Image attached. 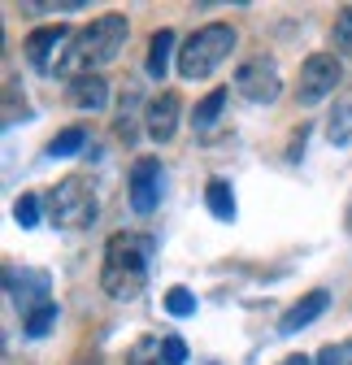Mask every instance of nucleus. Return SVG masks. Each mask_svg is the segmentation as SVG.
<instances>
[{
    "mask_svg": "<svg viewBox=\"0 0 352 365\" xmlns=\"http://www.w3.org/2000/svg\"><path fill=\"white\" fill-rule=\"evenodd\" d=\"M279 365H318V361H314V356H304V352H291V356H283Z\"/></svg>",
    "mask_w": 352,
    "mask_h": 365,
    "instance_id": "nucleus-24",
    "label": "nucleus"
},
{
    "mask_svg": "<svg viewBox=\"0 0 352 365\" xmlns=\"http://www.w3.org/2000/svg\"><path fill=\"white\" fill-rule=\"evenodd\" d=\"M165 313H170V317H192V313H196V296H192L187 287H170V292H165Z\"/></svg>",
    "mask_w": 352,
    "mask_h": 365,
    "instance_id": "nucleus-19",
    "label": "nucleus"
},
{
    "mask_svg": "<svg viewBox=\"0 0 352 365\" xmlns=\"http://www.w3.org/2000/svg\"><path fill=\"white\" fill-rule=\"evenodd\" d=\"M161 200V161L157 157H140L130 165V209L140 217H148Z\"/></svg>",
    "mask_w": 352,
    "mask_h": 365,
    "instance_id": "nucleus-8",
    "label": "nucleus"
},
{
    "mask_svg": "<svg viewBox=\"0 0 352 365\" xmlns=\"http://www.w3.org/2000/svg\"><path fill=\"white\" fill-rule=\"evenodd\" d=\"M343 83V66L335 53H314V57H304L300 66V83H296V101L300 105H318L326 101L331 91Z\"/></svg>",
    "mask_w": 352,
    "mask_h": 365,
    "instance_id": "nucleus-5",
    "label": "nucleus"
},
{
    "mask_svg": "<svg viewBox=\"0 0 352 365\" xmlns=\"http://www.w3.org/2000/svg\"><path fill=\"white\" fill-rule=\"evenodd\" d=\"M235 43H239V35H235L231 22H209V26L192 31L187 43L179 48V74H183L187 83L209 78L217 66H222V61L235 53Z\"/></svg>",
    "mask_w": 352,
    "mask_h": 365,
    "instance_id": "nucleus-3",
    "label": "nucleus"
},
{
    "mask_svg": "<svg viewBox=\"0 0 352 365\" xmlns=\"http://www.w3.org/2000/svg\"><path fill=\"white\" fill-rule=\"evenodd\" d=\"M96 192L87 187V178H61L48 192V217L53 226H66V231H78V226L96 222Z\"/></svg>",
    "mask_w": 352,
    "mask_h": 365,
    "instance_id": "nucleus-4",
    "label": "nucleus"
},
{
    "mask_svg": "<svg viewBox=\"0 0 352 365\" xmlns=\"http://www.w3.org/2000/svg\"><path fill=\"white\" fill-rule=\"evenodd\" d=\"M161 352H165V365H183L187 361V344L179 335H165L161 339Z\"/></svg>",
    "mask_w": 352,
    "mask_h": 365,
    "instance_id": "nucleus-23",
    "label": "nucleus"
},
{
    "mask_svg": "<svg viewBox=\"0 0 352 365\" xmlns=\"http://www.w3.org/2000/svg\"><path fill=\"white\" fill-rule=\"evenodd\" d=\"M326 140H331V148H352V105H335L331 109Z\"/></svg>",
    "mask_w": 352,
    "mask_h": 365,
    "instance_id": "nucleus-14",
    "label": "nucleus"
},
{
    "mask_svg": "<svg viewBox=\"0 0 352 365\" xmlns=\"http://www.w3.org/2000/svg\"><path fill=\"white\" fill-rule=\"evenodd\" d=\"M148 257H152L148 235H130V231L109 235L105 240V265H100V292L109 300H135L148 283Z\"/></svg>",
    "mask_w": 352,
    "mask_h": 365,
    "instance_id": "nucleus-2",
    "label": "nucleus"
},
{
    "mask_svg": "<svg viewBox=\"0 0 352 365\" xmlns=\"http://www.w3.org/2000/svg\"><path fill=\"white\" fill-rule=\"evenodd\" d=\"M205 205L217 222H235V192H231V182L227 178H209V187H205Z\"/></svg>",
    "mask_w": 352,
    "mask_h": 365,
    "instance_id": "nucleus-13",
    "label": "nucleus"
},
{
    "mask_svg": "<svg viewBox=\"0 0 352 365\" xmlns=\"http://www.w3.org/2000/svg\"><path fill=\"white\" fill-rule=\"evenodd\" d=\"M222 105H227V87H213L209 96L196 105V113H192V126H196V130H209L217 118H222Z\"/></svg>",
    "mask_w": 352,
    "mask_h": 365,
    "instance_id": "nucleus-15",
    "label": "nucleus"
},
{
    "mask_svg": "<svg viewBox=\"0 0 352 365\" xmlns=\"http://www.w3.org/2000/svg\"><path fill=\"white\" fill-rule=\"evenodd\" d=\"M14 217H18V226H26V231H31V226H39V196H18V205H14Z\"/></svg>",
    "mask_w": 352,
    "mask_h": 365,
    "instance_id": "nucleus-21",
    "label": "nucleus"
},
{
    "mask_svg": "<svg viewBox=\"0 0 352 365\" xmlns=\"http://www.w3.org/2000/svg\"><path fill=\"white\" fill-rule=\"evenodd\" d=\"M126 35H130V22L126 14H100L92 26H83L74 39H70V48L57 66L61 78H83V74H100V66L118 61V53L126 48Z\"/></svg>",
    "mask_w": 352,
    "mask_h": 365,
    "instance_id": "nucleus-1",
    "label": "nucleus"
},
{
    "mask_svg": "<svg viewBox=\"0 0 352 365\" xmlns=\"http://www.w3.org/2000/svg\"><path fill=\"white\" fill-rule=\"evenodd\" d=\"M70 26H61V22H53V26H35L31 35H26V61L39 70V74H57V66H61V57H66V48H70Z\"/></svg>",
    "mask_w": 352,
    "mask_h": 365,
    "instance_id": "nucleus-7",
    "label": "nucleus"
},
{
    "mask_svg": "<svg viewBox=\"0 0 352 365\" xmlns=\"http://www.w3.org/2000/svg\"><path fill=\"white\" fill-rule=\"evenodd\" d=\"M235 91L252 105H274L283 96V74L270 57H252L235 70Z\"/></svg>",
    "mask_w": 352,
    "mask_h": 365,
    "instance_id": "nucleus-6",
    "label": "nucleus"
},
{
    "mask_svg": "<svg viewBox=\"0 0 352 365\" xmlns=\"http://www.w3.org/2000/svg\"><path fill=\"white\" fill-rule=\"evenodd\" d=\"M70 105L74 109H87V113H100L109 109V78L105 74H83L70 83Z\"/></svg>",
    "mask_w": 352,
    "mask_h": 365,
    "instance_id": "nucleus-11",
    "label": "nucleus"
},
{
    "mask_svg": "<svg viewBox=\"0 0 352 365\" xmlns=\"http://www.w3.org/2000/svg\"><path fill=\"white\" fill-rule=\"evenodd\" d=\"M348 356H352V344H326L314 361H318V365H352Z\"/></svg>",
    "mask_w": 352,
    "mask_h": 365,
    "instance_id": "nucleus-22",
    "label": "nucleus"
},
{
    "mask_svg": "<svg viewBox=\"0 0 352 365\" xmlns=\"http://www.w3.org/2000/svg\"><path fill=\"white\" fill-rule=\"evenodd\" d=\"M179 113H183V101L179 91H161V96L144 109V130L152 144H170L174 130H179Z\"/></svg>",
    "mask_w": 352,
    "mask_h": 365,
    "instance_id": "nucleus-9",
    "label": "nucleus"
},
{
    "mask_svg": "<svg viewBox=\"0 0 352 365\" xmlns=\"http://www.w3.org/2000/svg\"><path fill=\"white\" fill-rule=\"evenodd\" d=\"M331 43H335L343 57H352V5L335 18V26H331Z\"/></svg>",
    "mask_w": 352,
    "mask_h": 365,
    "instance_id": "nucleus-20",
    "label": "nucleus"
},
{
    "mask_svg": "<svg viewBox=\"0 0 352 365\" xmlns=\"http://www.w3.org/2000/svg\"><path fill=\"white\" fill-rule=\"evenodd\" d=\"M126 365H165V352H161V339H152V335H144L135 348H130V356H126Z\"/></svg>",
    "mask_w": 352,
    "mask_h": 365,
    "instance_id": "nucleus-18",
    "label": "nucleus"
},
{
    "mask_svg": "<svg viewBox=\"0 0 352 365\" xmlns=\"http://www.w3.org/2000/svg\"><path fill=\"white\" fill-rule=\"evenodd\" d=\"M74 365H96V361H74Z\"/></svg>",
    "mask_w": 352,
    "mask_h": 365,
    "instance_id": "nucleus-25",
    "label": "nucleus"
},
{
    "mask_svg": "<svg viewBox=\"0 0 352 365\" xmlns=\"http://www.w3.org/2000/svg\"><path fill=\"white\" fill-rule=\"evenodd\" d=\"M83 144H87L83 126H66V130H57V135H53V144H48V157H74Z\"/></svg>",
    "mask_w": 352,
    "mask_h": 365,
    "instance_id": "nucleus-17",
    "label": "nucleus"
},
{
    "mask_svg": "<svg viewBox=\"0 0 352 365\" xmlns=\"http://www.w3.org/2000/svg\"><path fill=\"white\" fill-rule=\"evenodd\" d=\"M53 322H57V304H39V309H31L26 317H22V331L31 335V339H43L53 331Z\"/></svg>",
    "mask_w": 352,
    "mask_h": 365,
    "instance_id": "nucleus-16",
    "label": "nucleus"
},
{
    "mask_svg": "<svg viewBox=\"0 0 352 365\" xmlns=\"http://www.w3.org/2000/svg\"><path fill=\"white\" fill-rule=\"evenodd\" d=\"M170 53H174V31L170 26H161V31H152V39H148V78H157V83H165V70H170Z\"/></svg>",
    "mask_w": 352,
    "mask_h": 365,
    "instance_id": "nucleus-12",
    "label": "nucleus"
},
{
    "mask_svg": "<svg viewBox=\"0 0 352 365\" xmlns=\"http://www.w3.org/2000/svg\"><path fill=\"white\" fill-rule=\"evenodd\" d=\"M326 304H331V292H309V296H300L283 317H279V331L283 335H296V331H304L309 322H318V317L326 313Z\"/></svg>",
    "mask_w": 352,
    "mask_h": 365,
    "instance_id": "nucleus-10",
    "label": "nucleus"
}]
</instances>
